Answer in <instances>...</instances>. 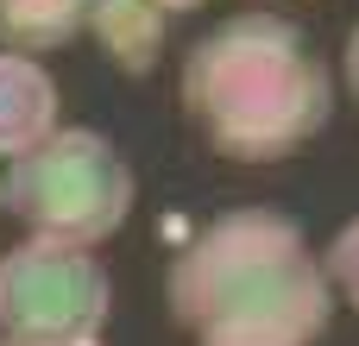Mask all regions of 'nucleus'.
Masks as SVG:
<instances>
[{
  "label": "nucleus",
  "instance_id": "1a4fd4ad",
  "mask_svg": "<svg viewBox=\"0 0 359 346\" xmlns=\"http://www.w3.org/2000/svg\"><path fill=\"white\" fill-rule=\"evenodd\" d=\"M341 82H347V95L359 101V25L347 32V44H341Z\"/></svg>",
  "mask_w": 359,
  "mask_h": 346
},
{
  "label": "nucleus",
  "instance_id": "39448f33",
  "mask_svg": "<svg viewBox=\"0 0 359 346\" xmlns=\"http://www.w3.org/2000/svg\"><path fill=\"white\" fill-rule=\"evenodd\" d=\"M57 113H63V101H57L50 69H38V57L0 50V158L32 151L57 126Z\"/></svg>",
  "mask_w": 359,
  "mask_h": 346
},
{
  "label": "nucleus",
  "instance_id": "0eeeda50",
  "mask_svg": "<svg viewBox=\"0 0 359 346\" xmlns=\"http://www.w3.org/2000/svg\"><path fill=\"white\" fill-rule=\"evenodd\" d=\"M95 0H0V50L38 57L69 38H82Z\"/></svg>",
  "mask_w": 359,
  "mask_h": 346
},
{
  "label": "nucleus",
  "instance_id": "6e6552de",
  "mask_svg": "<svg viewBox=\"0 0 359 346\" xmlns=\"http://www.w3.org/2000/svg\"><path fill=\"white\" fill-rule=\"evenodd\" d=\"M322 277H328V296H341L347 309H359V214L341 221V233L328 240L322 252Z\"/></svg>",
  "mask_w": 359,
  "mask_h": 346
},
{
  "label": "nucleus",
  "instance_id": "423d86ee",
  "mask_svg": "<svg viewBox=\"0 0 359 346\" xmlns=\"http://www.w3.org/2000/svg\"><path fill=\"white\" fill-rule=\"evenodd\" d=\"M82 32L101 44V57H107L120 76H151L158 57H164V32H170V19H164L151 0H95Z\"/></svg>",
  "mask_w": 359,
  "mask_h": 346
},
{
  "label": "nucleus",
  "instance_id": "20e7f679",
  "mask_svg": "<svg viewBox=\"0 0 359 346\" xmlns=\"http://www.w3.org/2000/svg\"><path fill=\"white\" fill-rule=\"evenodd\" d=\"M114 284L95 252L19 240L0 252V346H101Z\"/></svg>",
  "mask_w": 359,
  "mask_h": 346
},
{
  "label": "nucleus",
  "instance_id": "f03ea898",
  "mask_svg": "<svg viewBox=\"0 0 359 346\" xmlns=\"http://www.w3.org/2000/svg\"><path fill=\"white\" fill-rule=\"evenodd\" d=\"M177 101L202 151L265 170L316 145L334 120V69L316 38L278 13H240L183 50Z\"/></svg>",
  "mask_w": 359,
  "mask_h": 346
},
{
  "label": "nucleus",
  "instance_id": "f257e3e1",
  "mask_svg": "<svg viewBox=\"0 0 359 346\" xmlns=\"http://www.w3.org/2000/svg\"><path fill=\"white\" fill-rule=\"evenodd\" d=\"M164 309L189 346H316L334 328L322 258L284 208H227L189 227Z\"/></svg>",
  "mask_w": 359,
  "mask_h": 346
},
{
  "label": "nucleus",
  "instance_id": "7ed1b4c3",
  "mask_svg": "<svg viewBox=\"0 0 359 346\" xmlns=\"http://www.w3.org/2000/svg\"><path fill=\"white\" fill-rule=\"evenodd\" d=\"M133 202V164L88 126H50L32 151L6 158L0 170V208H13L38 240H63L82 252L114 240Z\"/></svg>",
  "mask_w": 359,
  "mask_h": 346
},
{
  "label": "nucleus",
  "instance_id": "9d476101",
  "mask_svg": "<svg viewBox=\"0 0 359 346\" xmlns=\"http://www.w3.org/2000/svg\"><path fill=\"white\" fill-rule=\"evenodd\" d=\"M164 19H177V13H196V6H208V0H151Z\"/></svg>",
  "mask_w": 359,
  "mask_h": 346
}]
</instances>
